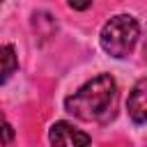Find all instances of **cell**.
Masks as SVG:
<instances>
[{
  "instance_id": "obj_1",
  "label": "cell",
  "mask_w": 147,
  "mask_h": 147,
  "mask_svg": "<svg viewBox=\"0 0 147 147\" xmlns=\"http://www.w3.org/2000/svg\"><path fill=\"white\" fill-rule=\"evenodd\" d=\"M115 103H117L115 78L110 74H99L64 99V110L80 122L106 124L115 117Z\"/></svg>"
},
{
  "instance_id": "obj_2",
  "label": "cell",
  "mask_w": 147,
  "mask_h": 147,
  "mask_svg": "<svg viewBox=\"0 0 147 147\" xmlns=\"http://www.w3.org/2000/svg\"><path fill=\"white\" fill-rule=\"evenodd\" d=\"M138 37H140L138 21L131 14H117L103 23L101 34H99V44L110 57L122 60V57L131 55V51L138 44Z\"/></svg>"
},
{
  "instance_id": "obj_3",
  "label": "cell",
  "mask_w": 147,
  "mask_h": 147,
  "mask_svg": "<svg viewBox=\"0 0 147 147\" xmlns=\"http://www.w3.org/2000/svg\"><path fill=\"white\" fill-rule=\"evenodd\" d=\"M48 142L51 147H92V140L87 133L78 131L74 124L60 119L55 124H51L48 129Z\"/></svg>"
},
{
  "instance_id": "obj_4",
  "label": "cell",
  "mask_w": 147,
  "mask_h": 147,
  "mask_svg": "<svg viewBox=\"0 0 147 147\" xmlns=\"http://www.w3.org/2000/svg\"><path fill=\"white\" fill-rule=\"evenodd\" d=\"M126 108H129V117L133 119V124L142 126L145 119H147V103H145V78H140L136 83V87L131 90L129 94V101H126Z\"/></svg>"
},
{
  "instance_id": "obj_5",
  "label": "cell",
  "mask_w": 147,
  "mask_h": 147,
  "mask_svg": "<svg viewBox=\"0 0 147 147\" xmlns=\"http://www.w3.org/2000/svg\"><path fill=\"white\" fill-rule=\"evenodd\" d=\"M16 69H18V57H16L14 46L2 44V46H0V85H5V83L14 76Z\"/></svg>"
},
{
  "instance_id": "obj_6",
  "label": "cell",
  "mask_w": 147,
  "mask_h": 147,
  "mask_svg": "<svg viewBox=\"0 0 147 147\" xmlns=\"http://www.w3.org/2000/svg\"><path fill=\"white\" fill-rule=\"evenodd\" d=\"M14 140V129H11V124L5 119V113H2V108H0V145H9Z\"/></svg>"
},
{
  "instance_id": "obj_7",
  "label": "cell",
  "mask_w": 147,
  "mask_h": 147,
  "mask_svg": "<svg viewBox=\"0 0 147 147\" xmlns=\"http://www.w3.org/2000/svg\"><path fill=\"white\" fill-rule=\"evenodd\" d=\"M69 7L71 9H87V7H92V2H80V5L78 2H69Z\"/></svg>"
}]
</instances>
